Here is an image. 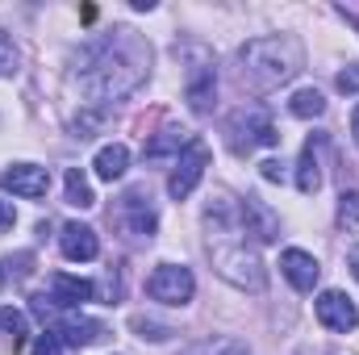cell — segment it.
Wrapping results in <instances>:
<instances>
[{"label": "cell", "mask_w": 359, "mask_h": 355, "mask_svg": "<svg viewBox=\"0 0 359 355\" xmlns=\"http://www.w3.org/2000/svg\"><path fill=\"white\" fill-rule=\"evenodd\" d=\"M184 355H251V351H247V343H238V339H205V343L188 347Z\"/></svg>", "instance_id": "21"}, {"label": "cell", "mask_w": 359, "mask_h": 355, "mask_svg": "<svg viewBox=\"0 0 359 355\" xmlns=\"http://www.w3.org/2000/svg\"><path fill=\"white\" fill-rule=\"evenodd\" d=\"M205 251L213 260V272L243 288V293H264L268 288V267L259 260L255 243L247 239L243 222H238V201L217 192L209 205H205Z\"/></svg>", "instance_id": "2"}, {"label": "cell", "mask_w": 359, "mask_h": 355, "mask_svg": "<svg viewBox=\"0 0 359 355\" xmlns=\"http://www.w3.org/2000/svg\"><path fill=\"white\" fill-rule=\"evenodd\" d=\"M0 188L13 192V196H25V201H38L50 192V172L38 168V163H8L0 172Z\"/></svg>", "instance_id": "10"}, {"label": "cell", "mask_w": 359, "mask_h": 355, "mask_svg": "<svg viewBox=\"0 0 359 355\" xmlns=\"http://www.w3.org/2000/svg\"><path fill=\"white\" fill-rule=\"evenodd\" d=\"M130 326H134V330H138V335H142V339H155V343H159V339H168V335H172V326H163V322H151V318H134V322H130Z\"/></svg>", "instance_id": "26"}, {"label": "cell", "mask_w": 359, "mask_h": 355, "mask_svg": "<svg viewBox=\"0 0 359 355\" xmlns=\"http://www.w3.org/2000/svg\"><path fill=\"white\" fill-rule=\"evenodd\" d=\"M339 92H359V72H343L339 76Z\"/></svg>", "instance_id": "30"}, {"label": "cell", "mask_w": 359, "mask_h": 355, "mask_svg": "<svg viewBox=\"0 0 359 355\" xmlns=\"http://www.w3.org/2000/svg\"><path fill=\"white\" fill-rule=\"evenodd\" d=\"M205 168H209V147H205L201 138H192V142H188V151H184L176 163H172V176H168V192H172L176 201L192 196V188L201 184Z\"/></svg>", "instance_id": "7"}, {"label": "cell", "mask_w": 359, "mask_h": 355, "mask_svg": "<svg viewBox=\"0 0 359 355\" xmlns=\"http://www.w3.org/2000/svg\"><path fill=\"white\" fill-rule=\"evenodd\" d=\"M29 309L46 322V330H50L63 347H92V343H100V339H104V322L84 318V314H67V309H59L46 293H34V297H29Z\"/></svg>", "instance_id": "4"}, {"label": "cell", "mask_w": 359, "mask_h": 355, "mask_svg": "<svg viewBox=\"0 0 359 355\" xmlns=\"http://www.w3.org/2000/svg\"><path fill=\"white\" fill-rule=\"evenodd\" d=\"M0 284H4V276H0Z\"/></svg>", "instance_id": "33"}, {"label": "cell", "mask_w": 359, "mask_h": 355, "mask_svg": "<svg viewBox=\"0 0 359 355\" xmlns=\"http://www.w3.org/2000/svg\"><path fill=\"white\" fill-rule=\"evenodd\" d=\"M63 188H67V205H76V209H92V205H96V192H92L88 176H84L80 168H72V172L63 176Z\"/></svg>", "instance_id": "20"}, {"label": "cell", "mask_w": 359, "mask_h": 355, "mask_svg": "<svg viewBox=\"0 0 359 355\" xmlns=\"http://www.w3.org/2000/svg\"><path fill=\"white\" fill-rule=\"evenodd\" d=\"M280 272H284V280H288L297 293H313L318 280H322V264H318L309 251H301V247H288V251L280 255Z\"/></svg>", "instance_id": "12"}, {"label": "cell", "mask_w": 359, "mask_h": 355, "mask_svg": "<svg viewBox=\"0 0 359 355\" xmlns=\"http://www.w3.org/2000/svg\"><path fill=\"white\" fill-rule=\"evenodd\" d=\"M59 251L72 260V264H88L100 255V239H96V230L84 226V222H67L63 230H59Z\"/></svg>", "instance_id": "13"}, {"label": "cell", "mask_w": 359, "mask_h": 355, "mask_svg": "<svg viewBox=\"0 0 359 355\" xmlns=\"http://www.w3.org/2000/svg\"><path fill=\"white\" fill-rule=\"evenodd\" d=\"M147 76H151V46L134 29L104 34L80 59V88L88 96V105L126 100L130 92L147 84Z\"/></svg>", "instance_id": "1"}, {"label": "cell", "mask_w": 359, "mask_h": 355, "mask_svg": "<svg viewBox=\"0 0 359 355\" xmlns=\"http://www.w3.org/2000/svg\"><path fill=\"white\" fill-rule=\"evenodd\" d=\"M29 272H34V255H29V251H17V255L0 260V276H4V280H8V276H13V280H25Z\"/></svg>", "instance_id": "22"}, {"label": "cell", "mask_w": 359, "mask_h": 355, "mask_svg": "<svg viewBox=\"0 0 359 355\" xmlns=\"http://www.w3.org/2000/svg\"><path fill=\"white\" fill-rule=\"evenodd\" d=\"M259 168H264V180H268V184H284V163H280V159H264Z\"/></svg>", "instance_id": "28"}, {"label": "cell", "mask_w": 359, "mask_h": 355, "mask_svg": "<svg viewBox=\"0 0 359 355\" xmlns=\"http://www.w3.org/2000/svg\"><path fill=\"white\" fill-rule=\"evenodd\" d=\"M351 134H355V142H359V105H355V113H351Z\"/></svg>", "instance_id": "32"}, {"label": "cell", "mask_w": 359, "mask_h": 355, "mask_svg": "<svg viewBox=\"0 0 359 355\" xmlns=\"http://www.w3.org/2000/svg\"><path fill=\"white\" fill-rule=\"evenodd\" d=\"M226 142H230L234 155H251L259 147H276L280 130L271 126V113L264 105H243L226 117Z\"/></svg>", "instance_id": "5"}, {"label": "cell", "mask_w": 359, "mask_h": 355, "mask_svg": "<svg viewBox=\"0 0 359 355\" xmlns=\"http://www.w3.org/2000/svg\"><path fill=\"white\" fill-rule=\"evenodd\" d=\"M29 355H63V343L46 330V335H38V339H34V351H29Z\"/></svg>", "instance_id": "27"}, {"label": "cell", "mask_w": 359, "mask_h": 355, "mask_svg": "<svg viewBox=\"0 0 359 355\" xmlns=\"http://www.w3.org/2000/svg\"><path fill=\"white\" fill-rule=\"evenodd\" d=\"M238 222H243L247 239H255V243H276V239H280V217L271 213L259 196L238 201Z\"/></svg>", "instance_id": "11"}, {"label": "cell", "mask_w": 359, "mask_h": 355, "mask_svg": "<svg viewBox=\"0 0 359 355\" xmlns=\"http://www.w3.org/2000/svg\"><path fill=\"white\" fill-rule=\"evenodd\" d=\"M147 293L155 301H163V305H188L192 293H196V280L184 264H159L147 280Z\"/></svg>", "instance_id": "6"}, {"label": "cell", "mask_w": 359, "mask_h": 355, "mask_svg": "<svg viewBox=\"0 0 359 355\" xmlns=\"http://www.w3.org/2000/svg\"><path fill=\"white\" fill-rule=\"evenodd\" d=\"M347 264H351V276L359 280V243L351 247V251H347Z\"/></svg>", "instance_id": "31"}, {"label": "cell", "mask_w": 359, "mask_h": 355, "mask_svg": "<svg viewBox=\"0 0 359 355\" xmlns=\"http://www.w3.org/2000/svg\"><path fill=\"white\" fill-rule=\"evenodd\" d=\"M59 309H80L84 301L96 297V284L88 280H80V276H67V272H59V276H50V293H46Z\"/></svg>", "instance_id": "15"}, {"label": "cell", "mask_w": 359, "mask_h": 355, "mask_svg": "<svg viewBox=\"0 0 359 355\" xmlns=\"http://www.w3.org/2000/svg\"><path fill=\"white\" fill-rule=\"evenodd\" d=\"M213 100H217V76L209 63H196L188 72V105H192V113H209Z\"/></svg>", "instance_id": "16"}, {"label": "cell", "mask_w": 359, "mask_h": 355, "mask_svg": "<svg viewBox=\"0 0 359 355\" xmlns=\"http://www.w3.org/2000/svg\"><path fill=\"white\" fill-rule=\"evenodd\" d=\"M322 151H326V134H313L305 147H301V159H297V188L309 196L322 188Z\"/></svg>", "instance_id": "14"}, {"label": "cell", "mask_w": 359, "mask_h": 355, "mask_svg": "<svg viewBox=\"0 0 359 355\" xmlns=\"http://www.w3.org/2000/svg\"><path fill=\"white\" fill-rule=\"evenodd\" d=\"M92 168H96V176H100V180H109V184H113V180L126 176V168H130V151H126L121 142H109V147H100V151H96V163H92Z\"/></svg>", "instance_id": "18"}, {"label": "cell", "mask_w": 359, "mask_h": 355, "mask_svg": "<svg viewBox=\"0 0 359 355\" xmlns=\"http://www.w3.org/2000/svg\"><path fill=\"white\" fill-rule=\"evenodd\" d=\"M121 230L130 234V239H155V226H159V213H155V205H151V196H147V188H130L126 196H121Z\"/></svg>", "instance_id": "8"}, {"label": "cell", "mask_w": 359, "mask_h": 355, "mask_svg": "<svg viewBox=\"0 0 359 355\" xmlns=\"http://www.w3.org/2000/svg\"><path fill=\"white\" fill-rule=\"evenodd\" d=\"M313 314H318V322H322L326 330H334V335H351V330L359 326L355 301H351L347 293H339V288H326V293H318V301H313Z\"/></svg>", "instance_id": "9"}, {"label": "cell", "mask_w": 359, "mask_h": 355, "mask_svg": "<svg viewBox=\"0 0 359 355\" xmlns=\"http://www.w3.org/2000/svg\"><path fill=\"white\" fill-rule=\"evenodd\" d=\"M339 222L343 226H359V192H343L339 196Z\"/></svg>", "instance_id": "25"}, {"label": "cell", "mask_w": 359, "mask_h": 355, "mask_svg": "<svg viewBox=\"0 0 359 355\" xmlns=\"http://www.w3.org/2000/svg\"><path fill=\"white\" fill-rule=\"evenodd\" d=\"M188 142H192V134H188L184 126H163V130L142 147V155H147V159H168V155H172V163H176L180 155L188 151Z\"/></svg>", "instance_id": "17"}, {"label": "cell", "mask_w": 359, "mask_h": 355, "mask_svg": "<svg viewBox=\"0 0 359 355\" xmlns=\"http://www.w3.org/2000/svg\"><path fill=\"white\" fill-rule=\"evenodd\" d=\"M0 330L13 335V347H21V343H25V314H17V309H0Z\"/></svg>", "instance_id": "23"}, {"label": "cell", "mask_w": 359, "mask_h": 355, "mask_svg": "<svg viewBox=\"0 0 359 355\" xmlns=\"http://www.w3.org/2000/svg\"><path fill=\"white\" fill-rule=\"evenodd\" d=\"M305 67V46L292 34H268V38H251L238 51V84L251 92H271L288 84L297 72Z\"/></svg>", "instance_id": "3"}, {"label": "cell", "mask_w": 359, "mask_h": 355, "mask_svg": "<svg viewBox=\"0 0 359 355\" xmlns=\"http://www.w3.org/2000/svg\"><path fill=\"white\" fill-rule=\"evenodd\" d=\"M13 222H17V209H13V201H0V234H4V230H13Z\"/></svg>", "instance_id": "29"}, {"label": "cell", "mask_w": 359, "mask_h": 355, "mask_svg": "<svg viewBox=\"0 0 359 355\" xmlns=\"http://www.w3.org/2000/svg\"><path fill=\"white\" fill-rule=\"evenodd\" d=\"M17 67H21V55H17L13 38H8V34H0V80L17 76Z\"/></svg>", "instance_id": "24"}, {"label": "cell", "mask_w": 359, "mask_h": 355, "mask_svg": "<svg viewBox=\"0 0 359 355\" xmlns=\"http://www.w3.org/2000/svg\"><path fill=\"white\" fill-rule=\"evenodd\" d=\"M288 113H292V117H301V121H309V117H322V113H326V96H322L318 88L292 92V100H288Z\"/></svg>", "instance_id": "19"}]
</instances>
